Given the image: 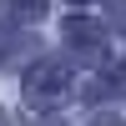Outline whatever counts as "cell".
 <instances>
[]
</instances>
